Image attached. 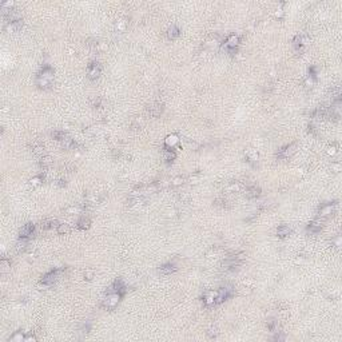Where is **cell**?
<instances>
[{
	"label": "cell",
	"mask_w": 342,
	"mask_h": 342,
	"mask_svg": "<svg viewBox=\"0 0 342 342\" xmlns=\"http://www.w3.org/2000/svg\"><path fill=\"white\" fill-rule=\"evenodd\" d=\"M215 298H217V291H207L205 297H203V302L206 305H214Z\"/></svg>",
	"instance_id": "30bf717a"
},
{
	"label": "cell",
	"mask_w": 342,
	"mask_h": 342,
	"mask_svg": "<svg viewBox=\"0 0 342 342\" xmlns=\"http://www.w3.org/2000/svg\"><path fill=\"white\" fill-rule=\"evenodd\" d=\"M68 230H70L68 225H59L57 226V233L59 234H64V233H67Z\"/></svg>",
	"instance_id": "44dd1931"
},
{
	"label": "cell",
	"mask_w": 342,
	"mask_h": 342,
	"mask_svg": "<svg viewBox=\"0 0 342 342\" xmlns=\"http://www.w3.org/2000/svg\"><path fill=\"white\" fill-rule=\"evenodd\" d=\"M233 295V290L231 287H222L217 291V298H215V303H221L229 298V297Z\"/></svg>",
	"instance_id": "3957f363"
},
{
	"label": "cell",
	"mask_w": 342,
	"mask_h": 342,
	"mask_svg": "<svg viewBox=\"0 0 342 342\" xmlns=\"http://www.w3.org/2000/svg\"><path fill=\"white\" fill-rule=\"evenodd\" d=\"M174 159H175V153H174V151H171V150L166 151V154H164V161H166V162H172Z\"/></svg>",
	"instance_id": "d6986e66"
},
{
	"label": "cell",
	"mask_w": 342,
	"mask_h": 342,
	"mask_svg": "<svg viewBox=\"0 0 342 342\" xmlns=\"http://www.w3.org/2000/svg\"><path fill=\"white\" fill-rule=\"evenodd\" d=\"M121 297H122V295L119 294V293L111 290L108 294H107V298H106V306H107V308H110V309L115 308V306L118 305L119 299H121Z\"/></svg>",
	"instance_id": "277c9868"
},
{
	"label": "cell",
	"mask_w": 342,
	"mask_h": 342,
	"mask_svg": "<svg viewBox=\"0 0 342 342\" xmlns=\"http://www.w3.org/2000/svg\"><path fill=\"white\" fill-rule=\"evenodd\" d=\"M51 161H52L51 157H44V158H42V164H43V166H46V164H50Z\"/></svg>",
	"instance_id": "603a6c76"
},
{
	"label": "cell",
	"mask_w": 342,
	"mask_h": 342,
	"mask_svg": "<svg viewBox=\"0 0 342 342\" xmlns=\"http://www.w3.org/2000/svg\"><path fill=\"white\" fill-rule=\"evenodd\" d=\"M10 266H11V265L8 263L7 261H2V267H3V269H2V271H3V273H4V271H7Z\"/></svg>",
	"instance_id": "cb8c5ba5"
},
{
	"label": "cell",
	"mask_w": 342,
	"mask_h": 342,
	"mask_svg": "<svg viewBox=\"0 0 342 342\" xmlns=\"http://www.w3.org/2000/svg\"><path fill=\"white\" fill-rule=\"evenodd\" d=\"M175 270H176V267H175L174 263H166L159 269V271H161L162 274H171V273H174Z\"/></svg>",
	"instance_id": "7c38bea8"
},
{
	"label": "cell",
	"mask_w": 342,
	"mask_h": 342,
	"mask_svg": "<svg viewBox=\"0 0 342 342\" xmlns=\"http://www.w3.org/2000/svg\"><path fill=\"white\" fill-rule=\"evenodd\" d=\"M21 340H23V334H20V333H17V334L12 337V341H21Z\"/></svg>",
	"instance_id": "d4e9b609"
},
{
	"label": "cell",
	"mask_w": 342,
	"mask_h": 342,
	"mask_svg": "<svg viewBox=\"0 0 342 342\" xmlns=\"http://www.w3.org/2000/svg\"><path fill=\"white\" fill-rule=\"evenodd\" d=\"M40 180H42V178H39V176H38V178H34L32 180H31V185H32V186H38L39 183H40Z\"/></svg>",
	"instance_id": "484cf974"
},
{
	"label": "cell",
	"mask_w": 342,
	"mask_h": 342,
	"mask_svg": "<svg viewBox=\"0 0 342 342\" xmlns=\"http://www.w3.org/2000/svg\"><path fill=\"white\" fill-rule=\"evenodd\" d=\"M337 153H338V150H337V146H335V144L330 146V147H329V150H327V154H330V155H335Z\"/></svg>",
	"instance_id": "7402d4cb"
},
{
	"label": "cell",
	"mask_w": 342,
	"mask_h": 342,
	"mask_svg": "<svg viewBox=\"0 0 342 342\" xmlns=\"http://www.w3.org/2000/svg\"><path fill=\"white\" fill-rule=\"evenodd\" d=\"M178 136L176 135H170V136H167L166 138V146H168V147H170V146H174V144H176L178 143Z\"/></svg>",
	"instance_id": "2e32d148"
},
{
	"label": "cell",
	"mask_w": 342,
	"mask_h": 342,
	"mask_svg": "<svg viewBox=\"0 0 342 342\" xmlns=\"http://www.w3.org/2000/svg\"><path fill=\"white\" fill-rule=\"evenodd\" d=\"M277 234L279 235V237H286V235L290 234V229L287 227V226H279V227L277 229Z\"/></svg>",
	"instance_id": "5bb4252c"
},
{
	"label": "cell",
	"mask_w": 342,
	"mask_h": 342,
	"mask_svg": "<svg viewBox=\"0 0 342 342\" xmlns=\"http://www.w3.org/2000/svg\"><path fill=\"white\" fill-rule=\"evenodd\" d=\"M100 74V67L98 63H91L88 66V78L90 79H96Z\"/></svg>",
	"instance_id": "8992f818"
},
{
	"label": "cell",
	"mask_w": 342,
	"mask_h": 342,
	"mask_svg": "<svg viewBox=\"0 0 342 342\" xmlns=\"http://www.w3.org/2000/svg\"><path fill=\"white\" fill-rule=\"evenodd\" d=\"M313 84H314V79H313V76H310L308 80H306V86H308V87H313Z\"/></svg>",
	"instance_id": "4316f807"
},
{
	"label": "cell",
	"mask_w": 342,
	"mask_h": 342,
	"mask_svg": "<svg viewBox=\"0 0 342 342\" xmlns=\"http://www.w3.org/2000/svg\"><path fill=\"white\" fill-rule=\"evenodd\" d=\"M43 150H44V148L42 147V146H39V147H36V148H35V153H36V154H40Z\"/></svg>",
	"instance_id": "83f0119b"
},
{
	"label": "cell",
	"mask_w": 342,
	"mask_h": 342,
	"mask_svg": "<svg viewBox=\"0 0 342 342\" xmlns=\"http://www.w3.org/2000/svg\"><path fill=\"white\" fill-rule=\"evenodd\" d=\"M52 80H54V71L51 67H44L38 76V86L40 88H47L51 86Z\"/></svg>",
	"instance_id": "6da1fadb"
},
{
	"label": "cell",
	"mask_w": 342,
	"mask_h": 342,
	"mask_svg": "<svg viewBox=\"0 0 342 342\" xmlns=\"http://www.w3.org/2000/svg\"><path fill=\"white\" fill-rule=\"evenodd\" d=\"M88 227H90V221H88V219L82 218L80 221L78 222V229L84 230V229H88Z\"/></svg>",
	"instance_id": "ac0fdd59"
},
{
	"label": "cell",
	"mask_w": 342,
	"mask_h": 342,
	"mask_svg": "<svg viewBox=\"0 0 342 342\" xmlns=\"http://www.w3.org/2000/svg\"><path fill=\"white\" fill-rule=\"evenodd\" d=\"M238 42H239V39H238V36H235V35H231V36H230L229 39H227V42H226V44H225V47L226 48H229L230 50V52H231L233 50L235 47H237V44H238Z\"/></svg>",
	"instance_id": "8fae6325"
},
{
	"label": "cell",
	"mask_w": 342,
	"mask_h": 342,
	"mask_svg": "<svg viewBox=\"0 0 342 342\" xmlns=\"http://www.w3.org/2000/svg\"><path fill=\"white\" fill-rule=\"evenodd\" d=\"M179 28L178 27H175V25H171L170 28H168V32H167V36L168 39H175V38H178L179 36Z\"/></svg>",
	"instance_id": "4fadbf2b"
},
{
	"label": "cell",
	"mask_w": 342,
	"mask_h": 342,
	"mask_svg": "<svg viewBox=\"0 0 342 342\" xmlns=\"http://www.w3.org/2000/svg\"><path fill=\"white\" fill-rule=\"evenodd\" d=\"M52 136H54L55 139H57V140H64L66 134H64L63 131H55L54 134H52Z\"/></svg>",
	"instance_id": "ffe728a7"
},
{
	"label": "cell",
	"mask_w": 342,
	"mask_h": 342,
	"mask_svg": "<svg viewBox=\"0 0 342 342\" xmlns=\"http://www.w3.org/2000/svg\"><path fill=\"white\" fill-rule=\"evenodd\" d=\"M295 148V144L293 143V144H290V146H286V147H283L281 151H279V153L277 154V157L278 158H281V159H283V158H287V157H290V155L294 153V150Z\"/></svg>",
	"instance_id": "5b68a950"
},
{
	"label": "cell",
	"mask_w": 342,
	"mask_h": 342,
	"mask_svg": "<svg viewBox=\"0 0 342 342\" xmlns=\"http://www.w3.org/2000/svg\"><path fill=\"white\" fill-rule=\"evenodd\" d=\"M334 205H335V203H331V205H323L321 207V210H319V215H321V218H326V217L333 214V211H334Z\"/></svg>",
	"instance_id": "52a82bcc"
},
{
	"label": "cell",
	"mask_w": 342,
	"mask_h": 342,
	"mask_svg": "<svg viewBox=\"0 0 342 342\" xmlns=\"http://www.w3.org/2000/svg\"><path fill=\"white\" fill-rule=\"evenodd\" d=\"M32 231H34V225L27 223L20 230V238H28L30 235H32Z\"/></svg>",
	"instance_id": "ba28073f"
},
{
	"label": "cell",
	"mask_w": 342,
	"mask_h": 342,
	"mask_svg": "<svg viewBox=\"0 0 342 342\" xmlns=\"http://www.w3.org/2000/svg\"><path fill=\"white\" fill-rule=\"evenodd\" d=\"M62 273V270H52V271H50L48 274H46L44 275V277L42 278V281H40V283L42 285H46V286H51L52 283H54L55 281H56V278L59 277V274Z\"/></svg>",
	"instance_id": "7a4b0ae2"
},
{
	"label": "cell",
	"mask_w": 342,
	"mask_h": 342,
	"mask_svg": "<svg viewBox=\"0 0 342 342\" xmlns=\"http://www.w3.org/2000/svg\"><path fill=\"white\" fill-rule=\"evenodd\" d=\"M56 223V221L55 219H50V221H44L43 223H42V229L43 230H48V229H52L55 226Z\"/></svg>",
	"instance_id": "e0dca14e"
},
{
	"label": "cell",
	"mask_w": 342,
	"mask_h": 342,
	"mask_svg": "<svg viewBox=\"0 0 342 342\" xmlns=\"http://www.w3.org/2000/svg\"><path fill=\"white\" fill-rule=\"evenodd\" d=\"M261 193V190L258 187H251V189H249L247 190V193H246V197L247 198H255V197H258Z\"/></svg>",
	"instance_id": "9a60e30c"
},
{
	"label": "cell",
	"mask_w": 342,
	"mask_h": 342,
	"mask_svg": "<svg viewBox=\"0 0 342 342\" xmlns=\"http://www.w3.org/2000/svg\"><path fill=\"white\" fill-rule=\"evenodd\" d=\"M322 229V221H314L308 226V231H310L312 234H317L318 231H321Z\"/></svg>",
	"instance_id": "9c48e42d"
}]
</instances>
